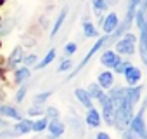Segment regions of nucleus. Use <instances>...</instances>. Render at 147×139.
Here are the masks:
<instances>
[{"label": "nucleus", "mask_w": 147, "mask_h": 139, "mask_svg": "<svg viewBox=\"0 0 147 139\" xmlns=\"http://www.w3.org/2000/svg\"><path fill=\"white\" fill-rule=\"evenodd\" d=\"M133 118V104L126 99V94L123 97V101L116 106V117H114V123L119 130H125L130 127V122Z\"/></svg>", "instance_id": "nucleus-1"}, {"label": "nucleus", "mask_w": 147, "mask_h": 139, "mask_svg": "<svg viewBox=\"0 0 147 139\" xmlns=\"http://www.w3.org/2000/svg\"><path fill=\"white\" fill-rule=\"evenodd\" d=\"M106 44H109V35H104V37H100V38H99V40H97V42L92 45V49H90V50H88V54H87V56H85V57L80 61V64L76 66V70H75V72H71V73H69V78L76 77V75L82 72V70L87 66V63H88V61H90V59L95 56V52H99V50H100V49H102Z\"/></svg>", "instance_id": "nucleus-2"}, {"label": "nucleus", "mask_w": 147, "mask_h": 139, "mask_svg": "<svg viewBox=\"0 0 147 139\" xmlns=\"http://www.w3.org/2000/svg\"><path fill=\"white\" fill-rule=\"evenodd\" d=\"M135 45H137V37L133 33H123L116 40V52L123 56H131L135 52Z\"/></svg>", "instance_id": "nucleus-3"}, {"label": "nucleus", "mask_w": 147, "mask_h": 139, "mask_svg": "<svg viewBox=\"0 0 147 139\" xmlns=\"http://www.w3.org/2000/svg\"><path fill=\"white\" fill-rule=\"evenodd\" d=\"M130 129L131 132L138 137V139H147V127H145V115H144V110L140 113H137L131 122H130Z\"/></svg>", "instance_id": "nucleus-4"}, {"label": "nucleus", "mask_w": 147, "mask_h": 139, "mask_svg": "<svg viewBox=\"0 0 147 139\" xmlns=\"http://www.w3.org/2000/svg\"><path fill=\"white\" fill-rule=\"evenodd\" d=\"M100 104H102V117H104L106 123L113 125L114 123V117H116V104L113 103V99L109 96H106V99Z\"/></svg>", "instance_id": "nucleus-5"}, {"label": "nucleus", "mask_w": 147, "mask_h": 139, "mask_svg": "<svg viewBox=\"0 0 147 139\" xmlns=\"http://www.w3.org/2000/svg\"><path fill=\"white\" fill-rule=\"evenodd\" d=\"M118 25H119V18H118L116 12H109V14L102 19V30H104L106 35H111V33L118 28Z\"/></svg>", "instance_id": "nucleus-6"}, {"label": "nucleus", "mask_w": 147, "mask_h": 139, "mask_svg": "<svg viewBox=\"0 0 147 139\" xmlns=\"http://www.w3.org/2000/svg\"><path fill=\"white\" fill-rule=\"evenodd\" d=\"M119 61H121V57L118 56V52H114V50H111V49L106 50V52L100 56V64L106 66V68H111V70H113Z\"/></svg>", "instance_id": "nucleus-7"}, {"label": "nucleus", "mask_w": 147, "mask_h": 139, "mask_svg": "<svg viewBox=\"0 0 147 139\" xmlns=\"http://www.w3.org/2000/svg\"><path fill=\"white\" fill-rule=\"evenodd\" d=\"M125 78H126V84L128 85H137L138 82H140V78H142V72L138 68H135L133 64L131 66H128L126 70H125Z\"/></svg>", "instance_id": "nucleus-8"}, {"label": "nucleus", "mask_w": 147, "mask_h": 139, "mask_svg": "<svg viewBox=\"0 0 147 139\" xmlns=\"http://www.w3.org/2000/svg\"><path fill=\"white\" fill-rule=\"evenodd\" d=\"M67 11H69V7L64 5V7L61 9V12L57 14L55 21H54V26H52V30H50V37H52V38H54V37L57 35V31L62 28V25H64V21H66V16H67Z\"/></svg>", "instance_id": "nucleus-9"}, {"label": "nucleus", "mask_w": 147, "mask_h": 139, "mask_svg": "<svg viewBox=\"0 0 147 139\" xmlns=\"http://www.w3.org/2000/svg\"><path fill=\"white\" fill-rule=\"evenodd\" d=\"M97 84L102 89H113L114 87V75L113 72H102L97 75Z\"/></svg>", "instance_id": "nucleus-10"}, {"label": "nucleus", "mask_w": 147, "mask_h": 139, "mask_svg": "<svg viewBox=\"0 0 147 139\" xmlns=\"http://www.w3.org/2000/svg\"><path fill=\"white\" fill-rule=\"evenodd\" d=\"M125 94H126V99H128L131 104H137V103L140 101L142 85H128V87H125Z\"/></svg>", "instance_id": "nucleus-11"}, {"label": "nucleus", "mask_w": 147, "mask_h": 139, "mask_svg": "<svg viewBox=\"0 0 147 139\" xmlns=\"http://www.w3.org/2000/svg\"><path fill=\"white\" fill-rule=\"evenodd\" d=\"M85 122H87V125H88V127L95 129V127H99V125H100L102 117H100V113H99L95 108H88V111H87V115H85Z\"/></svg>", "instance_id": "nucleus-12"}, {"label": "nucleus", "mask_w": 147, "mask_h": 139, "mask_svg": "<svg viewBox=\"0 0 147 139\" xmlns=\"http://www.w3.org/2000/svg\"><path fill=\"white\" fill-rule=\"evenodd\" d=\"M33 130V122L31 120H26V118H21L16 125H14V134L16 136H23V134H28Z\"/></svg>", "instance_id": "nucleus-13"}, {"label": "nucleus", "mask_w": 147, "mask_h": 139, "mask_svg": "<svg viewBox=\"0 0 147 139\" xmlns=\"http://www.w3.org/2000/svg\"><path fill=\"white\" fill-rule=\"evenodd\" d=\"M47 129H49V132H50V137H61L62 134H64V123L62 122H59L57 118H54V120H50V123L47 125Z\"/></svg>", "instance_id": "nucleus-14"}, {"label": "nucleus", "mask_w": 147, "mask_h": 139, "mask_svg": "<svg viewBox=\"0 0 147 139\" xmlns=\"http://www.w3.org/2000/svg\"><path fill=\"white\" fill-rule=\"evenodd\" d=\"M75 97L85 106V108H92V97H90V94H88V91H85V89H76L75 91Z\"/></svg>", "instance_id": "nucleus-15"}, {"label": "nucleus", "mask_w": 147, "mask_h": 139, "mask_svg": "<svg viewBox=\"0 0 147 139\" xmlns=\"http://www.w3.org/2000/svg\"><path fill=\"white\" fill-rule=\"evenodd\" d=\"M88 94H90V97H92V99H97L99 103H102V101L106 99L104 89H102L99 84H90V87H88Z\"/></svg>", "instance_id": "nucleus-16"}, {"label": "nucleus", "mask_w": 147, "mask_h": 139, "mask_svg": "<svg viewBox=\"0 0 147 139\" xmlns=\"http://www.w3.org/2000/svg\"><path fill=\"white\" fill-rule=\"evenodd\" d=\"M0 115H2V117H9V118H16V120H21V113L14 106H9V104L0 106Z\"/></svg>", "instance_id": "nucleus-17"}, {"label": "nucleus", "mask_w": 147, "mask_h": 139, "mask_svg": "<svg viewBox=\"0 0 147 139\" xmlns=\"http://www.w3.org/2000/svg\"><path fill=\"white\" fill-rule=\"evenodd\" d=\"M92 7H94V12L97 18H102V14L109 9V4L106 0H92Z\"/></svg>", "instance_id": "nucleus-18"}, {"label": "nucleus", "mask_w": 147, "mask_h": 139, "mask_svg": "<svg viewBox=\"0 0 147 139\" xmlns=\"http://www.w3.org/2000/svg\"><path fill=\"white\" fill-rule=\"evenodd\" d=\"M83 35L87 38H97L99 37V30L95 28V25L92 21H83Z\"/></svg>", "instance_id": "nucleus-19"}, {"label": "nucleus", "mask_w": 147, "mask_h": 139, "mask_svg": "<svg viewBox=\"0 0 147 139\" xmlns=\"http://www.w3.org/2000/svg\"><path fill=\"white\" fill-rule=\"evenodd\" d=\"M55 56H57V50H55V49H50V50L47 52V56H45V57H43L40 63H36V64H35V68H36V70H42V68L49 66V64H50V63L55 59Z\"/></svg>", "instance_id": "nucleus-20"}, {"label": "nucleus", "mask_w": 147, "mask_h": 139, "mask_svg": "<svg viewBox=\"0 0 147 139\" xmlns=\"http://www.w3.org/2000/svg\"><path fill=\"white\" fill-rule=\"evenodd\" d=\"M21 61H23V47L18 45V47H14V50H12L11 56H9V64H11V66H16V64L21 63Z\"/></svg>", "instance_id": "nucleus-21"}, {"label": "nucleus", "mask_w": 147, "mask_h": 139, "mask_svg": "<svg viewBox=\"0 0 147 139\" xmlns=\"http://www.w3.org/2000/svg\"><path fill=\"white\" fill-rule=\"evenodd\" d=\"M109 97H111V99H113V103L118 106V104L123 101V97H125V87H114V89L111 91Z\"/></svg>", "instance_id": "nucleus-22"}, {"label": "nucleus", "mask_w": 147, "mask_h": 139, "mask_svg": "<svg viewBox=\"0 0 147 139\" xmlns=\"http://www.w3.org/2000/svg\"><path fill=\"white\" fill-rule=\"evenodd\" d=\"M31 77V72H30V68L24 66V68H18L16 70V82L18 84H23L24 80H28Z\"/></svg>", "instance_id": "nucleus-23"}, {"label": "nucleus", "mask_w": 147, "mask_h": 139, "mask_svg": "<svg viewBox=\"0 0 147 139\" xmlns=\"http://www.w3.org/2000/svg\"><path fill=\"white\" fill-rule=\"evenodd\" d=\"M47 125H49V118H47V117L38 118L36 122H33V130H35V132H42V130L47 129Z\"/></svg>", "instance_id": "nucleus-24"}, {"label": "nucleus", "mask_w": 147, "mask_h": 139, "mask_svg": "<svg viewBox=\"0 0 147 139\" xmlns=\"http://www.w3.org/2000/svg\"><path fill=\"white\" fill-rule=\"evenodd\" d=\"M138 50H140V59L144 61V64L147 66V42L140 37V47H138Z\"/></svg>", "instance_id": "nucleus-25"}, {"label": "nucleus", "mask_w": 147, "mask_h": 139, "mask_svg": "<svg viewBox=\"0 0 147 139\" xmlns=\"http://www.w3.org/2000/svg\"><path fill=\"white\" fill-rule=\"evenodd\" d=\"M26 92H28V85L23 84V85L18 89V92H16V103H23L24 97H26Z\"/></svg>", "instance_id": "nucleus-26"}, {"label": "nucleus", "mask_w": 147, "mask_h": 139, "mask_svg": "<svg viewBox=\"0 0 147 139\" xmlns=\"http://www.w3.org/2000/svg\"><path fill=\"white\" fill-rule=\"evenodd\" d=\"M50 96H52V91H45V92L36 94V96H35V104H43Z\"/></svg>", "instance_id": "nucleus-27"}, {"label": "nucleus", "mask_w": 147, "mask_h": 139, "mask_svg": "<svg viewBox=\"0 0 147 139\" xmlns=\"http://www.w3.org/2000/svg\"><path fill=\"white\" fill-rule=\"evenodd\" d=\"M76 49H78V45H76L75 42H69V44H66V47H64V56H66V57L73 56V54L76 52Z\"/></svg>", "instance_id": "nucleus-28"}, {"label": "nucleus", "mask_w": 147, "mask_h": 139, "mask_svg": "<svg viewBox=\"0 0 147 139\" xmlns=\"http://www.w3.org/2000/svg\"><path fill=\"white\" fill-rule=\"evenodd\" d=\"M128 66H131V64H130L128 61H119V63H118V64H116V66H114L113 70H114L116 73H121V75H123V73H125V70H126Z\"/></svg>", "instance_id": "nucleus-29"}, {"label": "nucleus", "mask_w": 147, "mask_h": 139, "mask_svg": "<svg viewBox=\"0 0 147 139\" xmlns=\"http://www.w3.org/2000/svg\"><path fill=\"white\" fill-rule=\"evenodd\" d=\"M23 63H24L26 66H35V64H36V56H35V54L23 56Z\"/></svg>", "instance_id": "nucleus-30"}, {"label": "nucleus", "mask_w": 147, "mask_h": 139, "mask_svg": "<svg viewBox=\"0 0 147 139\" xmlns=\"http://www.w3.org/2000/svg\"><path fill=\"white\" fill-rule=\"evenodd\" d=\"M71 68H73V63H71L69 59H64V61L59 64V72L64 73V72H67V70H71Z\"/></svg>", "instance_id": "nucleus-31"}, {"label": "nucleus", "mask_w": 147, "mask_h": 139, "mask_svg": "<svg viewBox=\"0 0 147 139\" xmlns=\"http://www.w3.org/2000/svg\"><path fill=\"white\" fill-rule=\"evenodd\" d=\"M42 113H43V108H40V104H35V106H31V108L28 110V115H30V117L42 115Z\"/></svg>", "instance_id": "nucleus-32"}, {"label": "nucleus", "mask_w": 147, "mask_h": 139, "mask_svg": "<svg viewBox=\"0 0 147 139\" xmlns=\"http://www.w3.org/2000/svg\"><path fill=\"white\" fill-rule=\"evenodd\" d=\"M47 118H50V120L59 118V110H57V108H49V110H47Z\"/></svg>", "instance_id": "nucleus-33"}, {"label": "nucleus", "mask_w": 147, "mask_h": 139, "mask_svg": "<svg viewBox=\"0 0 147 139\" xmlns=\"http://www.w3.org/2000/svg\"><path fill=\"white\" fill-rule=\"evenodd\" d=\"M135 137H137V136L131 132V129H125V130H123V139H135Z\"/></svg>", "instance_id": "nucleus-34"}, {"label": "nucleus", "mask_w": 147, "mask_h": 139, "mask_svg": "<svg viewBox=\"0 0 147 139\" xmlns=\"http://www.w3.org/2000/svg\"><path fill=\"white\" fill-rule=\"evenodd\" d=\"M140 37L147 42V18H145V23H144V26L140 28Z\"/></svg>", "instance_id": "nucleus-35"}, {"label": "nucleus", "mask_w": 147, "mask_h": 139, "mask_svg": "<svg viewBox=\"0 0 147 139\" xmlns=\"http://www.w3.org/2000/svg\"><path fill=\"white\" fill-rule=\"evenodd\" d=\"M95 139H111V136H109V134H107V132H99V134H97V137H95Z\"/></svg>", "instance_id": "nucleus-36"}, {"label": "nucleus", "mask_w": 147, "mask_h": 139, "mask_svg": "<svg viewBox=\"0 0 147 139\" xmlns=\"http://www.w3.org/2000/svg\"><path fill=\"white\" fill-rule=\"evenodd\" d=\"M140 7H142V9H144L145 12H147V0H142V4H140Z\"/></svg>", "instance_id": "nucleus-37"}, {"label": "nucleus", "mask_w": 147, "mask_h": 139, "mask_svg": "<svg viewBox=\"0 0 147 139\" xmlns=\"http://www.w3.org/2000/svg\"><path fill=\"white\" fill-rule=\"evenodd\" d=\"M106 2H107V4L111 5V4H116V2H118V0H106Z\"/></svg>", "instance_id": "nucleus-38"}]
</instances>
